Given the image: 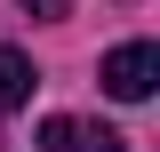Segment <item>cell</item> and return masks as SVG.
<instances>
[{"label":"cell","instance_id":"cell-3","mask_svg":"<svg viewBox=\"0 0 160 152\" xmlns=\"http://www.w3.org/2000/svg\"><path fill=\"white\" fill-rule=\"evenodd\" d=\"M24 96H32V56L24 48H0V112H16Z\"/></svg>","mask_w":160,"mask_h":152},{"label":"cell","instance_id":"cell-1","mask_svg":"<svg viewBox=\"0 0 160 152\" xmlns=\"http://www.w3.org/2000/svg\"><path fill=\"white\" fill-rule=\"evenodd\" d=\"M96 80H104V96H120V104H144L152 80H160V48H152V40H120Z\"/></svg>","mask_w":160,"mask_h":152},{"label":"cell","instance_id":"cell-2","mask_svg":"<svg viewBox=\"0 0 160 152\" xmlns=\"http://www.w3.org/2000/svg\"><path fill=\"white\" fill-rule=\"evenodd\" d=\"M40 152H128L112 128H88V120H40Z\"/></svg>","mask_w":160,"mask_h":152},{"label":"cell","instance_id":"cell-4","mask_svg":"<svg viewBox=\"0 0 160 152\" xmlns=\"http://www.w3.org/2000/svg\"><path fill=\"white\" fill-rule=\"evenodd\" d=\"M24 16H72V0H16Z\"/></svg>","mask_w":160,"mask_h":152}]
</instances>
